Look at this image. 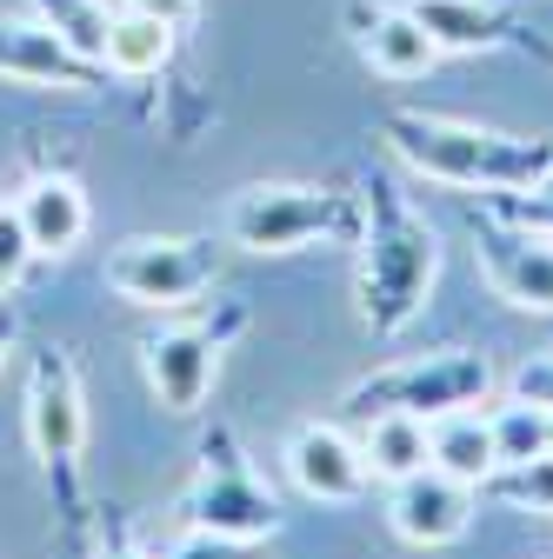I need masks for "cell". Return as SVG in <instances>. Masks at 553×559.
Here are the masks:
<instances>
[{
    "label": "cell",
    "mask_w": 553,
    "mask_h": 559,
    "mask_svg": "<svg viewBox=\"0 0 553 559\" xmlns=\"http://www.w3.org/2000/svg\"><path fill=\"white\" fill-rule=\"evenodd\" d=\"M387 147L440 187H473V193H533L553 174V140H527V133H501V127H473V120H447V114H387L380 120Z\"/></svg>",
    "instance_id": "6da1fadb"
},
{
    "label": "cell",
    "mask_w": 553,
    "mask_h": 559,
    "mask_svg": "<svg viewBox=\"0 0 553 559\" xmlns=\"http://www.w3.org/2000/svg\"><path fill=\"white\" fill-rule=\"evenodd\" d=\"M440 273V240L434 227L413 214L407 200L374 187L367 221H361V320L393 340L413 326V313L427 307V287Z\"/></svg>",
    "instance_id": "7a4b0ae2"
},
{
    "label": "cell",
    "mask_w": 553,
    "mask_h": 559,
    "mask_svg": "<svg viewBox=\"0 0 553 559\" xmlns=\"http://www.w3.org/2000/svg\"><path fill=\"white\" fill-rule=\"evenodd\" d=\"M361 221H367V206H354L333 187L267 180L227 206V240L240 253H301L320 240H361Z\"/></svg>",
    "instance_id": "3957f363"
},
{
    "label": "cell",
    "mask_w": 553,
    "mask_h": 559,
    "mask_svg": "<svg viewBox=\"0 0 553 559\" xmlns=\"http://www.w3.org/2000/svg\"><path fill=\"white\" fill-rule=\"evenodd\" d=\"M501 386L494 360L473 354V346H440V354H421V360H393L380 373H367L361 386H348V406L354 419L367 413H421V419H440V413H460V406H487Z\"/></svg>",
    "instance_id": "277c9868"
},
{
    "label": "cell",
    "mask_w": 553,
    "mask_h": 559,
    "mask_svg": "<svg viewBox=\"0 0 553 559\" xmlns=\"http://www.w3.org/2000/svg\"><path fill=\"white\" fill-rule=\"evenodd\" d=\"M180 520L187 526H200V533H221V539H273L281 533V493L260 479V466L247 460V447L227 433V427H214L200 440V473H193V486L180 493Z\"/></svg>",
    "instance_id": "5b68a950"
},
{
    "label": "cell",
    "mask_w": 553,
    "mask_h": 559,
    "mask_svg": "<svg viewBox=\"0 0 553 559\" xmlns=\"http://www.w3.org/2000/svg\"><path fill=\"white\" fill-rule=\"evenodd\" d=\"M214 273H221V247L207 234H133L101 266L107 294H120L127 307H148V313L193 307L214 287Z\"/></svg>",
    "instance_id": "8992f818"
},
{
    "label": "cell",
    "mask_w": 553,
    "mask_h": 559,
    "mask_svg": "<svg viewBox=\"0 0 553 559\" xmlns=\"http://www.w3.org/2000/svg\"><path fill=\"white\" fill-rule=\"evenodd\" d=\"M473 253H480V273L487 287L520 307V313H546L553 320V240L507 221V214H473Z\"/></svg>",
    "instance_id": "52a82bcc"
},
{
    "label": "cell",
    "mask_w": 553,
    "mask_h": 559,
    "mask_svg": "<svg viewBox=\"0 0 553 559\" xmlns=\"http://www.w3.org/2000/svg\"><path fill=\"white\" fill-rule=\"evenodd\" d=\"M141 373H148V393L161 400V413L193 419L207 406V393H214V373H221V333L200 320H174V326L148 333Z\"/></svg>",
    "instance_id": "ba28073f"
},
{
    "label": "cell",
    "mask_w": 553,
    "mask_h": 559,
    "mask_svg": "<svg viewBox=\"0 0 553 559\" xmlns=\"http://www.w3.org/2000/svg\"><path fill=\"white\" fill-rule=\"evenodd\" d=\"M27 447L40 466H67L87 447V393H81V367L67 360V346L27 367Z\"/></svg>",
    "instance_id": "9c48e42d"
},
{
    "label": "cell",
    "mask_w": 553,
    "mask_h": 559,
    "mask_svg": "<svg viewBox=\"0 0 553 559\" xmlns=\"http://www.w3.org/2000/svg\"><path fill=\"white\" fill-rule=\"evenodd\" d=\"M473 507H480V486L440 473V466H421L387 486V526L407 539V546H454L467 539L473 526Z\"/></svg>",
    "instance_id": "30bf717a"
},
{
    "label": "cell",
    "mask_w": 553,
    "mask_h": 559,
    "mask_svg": "<svg viewBox=\"0 0 553 559\" xmlns=\"http://www.w3.org/2000/svg\"><path fill=\"white\" fill-rule=\"evenodd\" d=\"M281 466H287V479L301 486V493L320 500V507H348V500L367 493L361 440L348 427H333V419H307V427H294L287 447H281Z\"/></svg>",
    "instance_id": "8fae6325"
},
{
    "label": "cell",
    "mask_w": 553,
    "mask_h": 559,
    "mask_svg": "<svg viewBox=\"0 0 553 559\" xmlns=\"http://www.w3.org/2000/svg\"><path fill=\"white\" fill-rule=\"evenodd\" d=\"M348 34L380 81H421L440 67V47L400 0H348Z\"/></svg>",
    "instance_id": "7c38bea8"
},
{
    "label": "cell",
    "mask_w": 553,
    "mask_h": 559,
    "mask_svg": "<svg viewBox=\"0 0 553 559\" xmlns=\"http://www.w3.org/2000/svg\"><path fill=\"white\" fill-rule=\"evenodd\" d=\"M101 67L81 60L54 27L34 14H0V81L8 87H60V94H87Z\"/></svg>",
    "instance_id": "4fadbf2b"
},
{
    "label": "cell",
    "mask_w": 553,
    "mask_h": 559,
    "mask_svg": "<svg viewBox=\"0 0 553 559\" xmlns=\"http://www.w3.org/2000/svg\"><path fill=\"white\" fill-rule=\"evenodd\" d=\"M14 206H21V227H27L34 260H67V253L87 240V221H94L81 180H67V174H40V180H27V187L14 193Z\"/></svg>",
    "instance_id": "5bb4252c"
},
{
    "label": "cell",
    "mask_w": 553,
    "mask_h": 559,
    "mask_svg": "<svg viewBox=\"0 0 553 559\" xmlns=\"http://www.w3.org/2000/svg\"><path fill=\"white\" fill-rule=\"evenodd\" d=\"M400 8L427 27V40L440 53H494L514 40V21L494 0H400Z\"/></svg>",
    "instance_id": "9a60e30c"
},
{
    "label": "cell",
    "mask_w": 553,
    "mask_h": 559,
    "mask_svg": "<svg viewBox=\"0 0 553 559\" xmlns=\"http://www.w3.org/2000/svg\"><path fill=\"white\" fill-rule=\"evenodd\" d=\"M354 440H361L367 479H380V486L434 466V419H421V413H367Z\"/></svg>",
    "instance_id": "2e32d148"
},
{
    "label": "cell",
    "mask_w": 553,
    "mask_h": 559,
    "mask_svg": "<svg viewBox=\"0 0 553 559\" xmlns=\"http://www.w3.org/2000/svg\"><path fill=\"white\" fill-rule=\"evenodd\" d=\"M174 40H180V27H167L161 14L120 8L114 27H107V53H101V67H107V74H120V81H148V74H161V67L174 60Z\"/></svg>",
    "instance_id": "e0dca14e"
},
{
    "label": "cell",
    "mask_w": 553,
    "mask_h": 559,
    "mask_svg": "<svg viewBox=\"0 0 553 559\" xmlns=\"http://www.w3.org/2000/svg\"><path fill=\"white\" fill-rule=\"evenodd\" d=\"M434 466L467 479V486H487V473L501 466L494 460V419L480 406H460V413H440L434 419Z\"/></svg>",
    "instance_id": "ac0fdd59"
},
{
    "label": "cell",
    "mask_w": 553,
    "mask_h": 559,
    "mask_svg": "<svg viewBox=\"0 0 553 559\" xmlns=\"http://www.w3.org/2000/svg\"><path fill=\"white\" fill-rule=\"evenodd\" d=\"M21 8H27L40 27H54L81 60L101 67V53H107V27H114V8H107V0H21Z\"/></svg>",
    "instance_id": "d6986e66"
},
{
    "label": "cell",
    "mask_w": 553,
    "mask_h": 559,
    "mask_svg": "<svg viewBox=\"0 0 553 559\" xmlns=\"http://www.w3.org/2000/svg\"><path fill=\"white\" fill-rule=\"evenodd\" d=\"M487 419H494V460H501V466L540 460V453L553 447V413L533 406V400H514V393H507Z\"/></svg>",
    "instance_id": "ffe728a7"
},
{
    "label": "cell",
    "mask_w": 553,
    "mask_h": 559,
    "mask_svg": "<svg viewBox=\"0 0 553 559\" xmlns=\"http://www.w3.org/2000/svg\"><path fill=\"white\" fill-rule=\"evenodd\" d=\"M480 493H494L501 507H520V513H553V453L520 460V466H494Z\"/></svg>",
    "instance_id": "44dd1931"
},
{
    "label": "cell",
    "mask_w": 553,
    "mask_h": 559,
    "mask_svg": "<svg viewBox=\"0 0 553 559\" xmlns=\"http://www.w3.org/2000/svg\"><path fill=\"white\" fill-rule=\"evenodd\" d=\"M27 266H34V247H27V227H21V206L0 200V294H14Z\"/></svg>",
    "instance_id": "7402d4cb"
},
{
    "label": "cell",
    "mask_w": 553,
    "mask_h": 559,
    "mask_svg": "<svg viewBox=\"0 0 553 559\" xmlns=\"http://www.w3.org/2000/svg\"><path fill=\"white\" fill-rule=\"evenodd\" d=\"M167 559H254V552H247V539H221V533L187 526V539L167 546Z\"/></svg>",
    "instance_id": "603a6c76"
},
{
    "label": "cell",
    "mask_w": 553,
    "mask_h": 559,
    "mask_svg": "<svg viewBox=\"0 0 553 559\" xmlns=\"http://www.w3.org/2000/svg\"><path fill=\"white\" fill-rule=\"evenodd\" d=\"M507 393H514V400H533V406H546V413H553V354L527 360V367L507 380Z\"/></svg>",
    "instance_id": "cb8c5ba5"
},
{
    "label": "cell",
    "mask_w": 553,
    "mask_h": 559,
    "mask_svg": "<svg viewBox=\"0 0 553 559\" xmlns=\"http://www.w3.org/2000/svg\"><path fill=\"white\" fill-rule=\"evenodd\" d=\"M120 8H141V14H161L167 27H193V21H200V0H120Z\"/></svg>",
    "instance_id": "d4e9b609"
},
{
    "label": "cell",
    "mask_w": 553,
    "mask_h": 559,
    "mask_svg": "<svg viewBox=\"0 0 553 559\" xmlns=\"http://www.w3.org/2000/svg\"><path fill=\"white\" fill-rule=\"evenodd\" d=\"M101 559H148V552L133 546V539H107V546H101Z\"/></svg>",
    "instance_id": "484cf974"
},
{
    "label": "cell",
    "mask_w": 553,
    "mask_h": 559,
    "mask_svg": "<svg viewBox=\"0 0 553 559\" xmlns=\"http://www.w3.org/2000/svg\"><path fill=\"white\" fill-rule=\"evenodd\" d=\"M8 354H14V313L0 307V367H8Z\"/></svg>",
    "instance_id": "4316f807"
}]
</instances>
